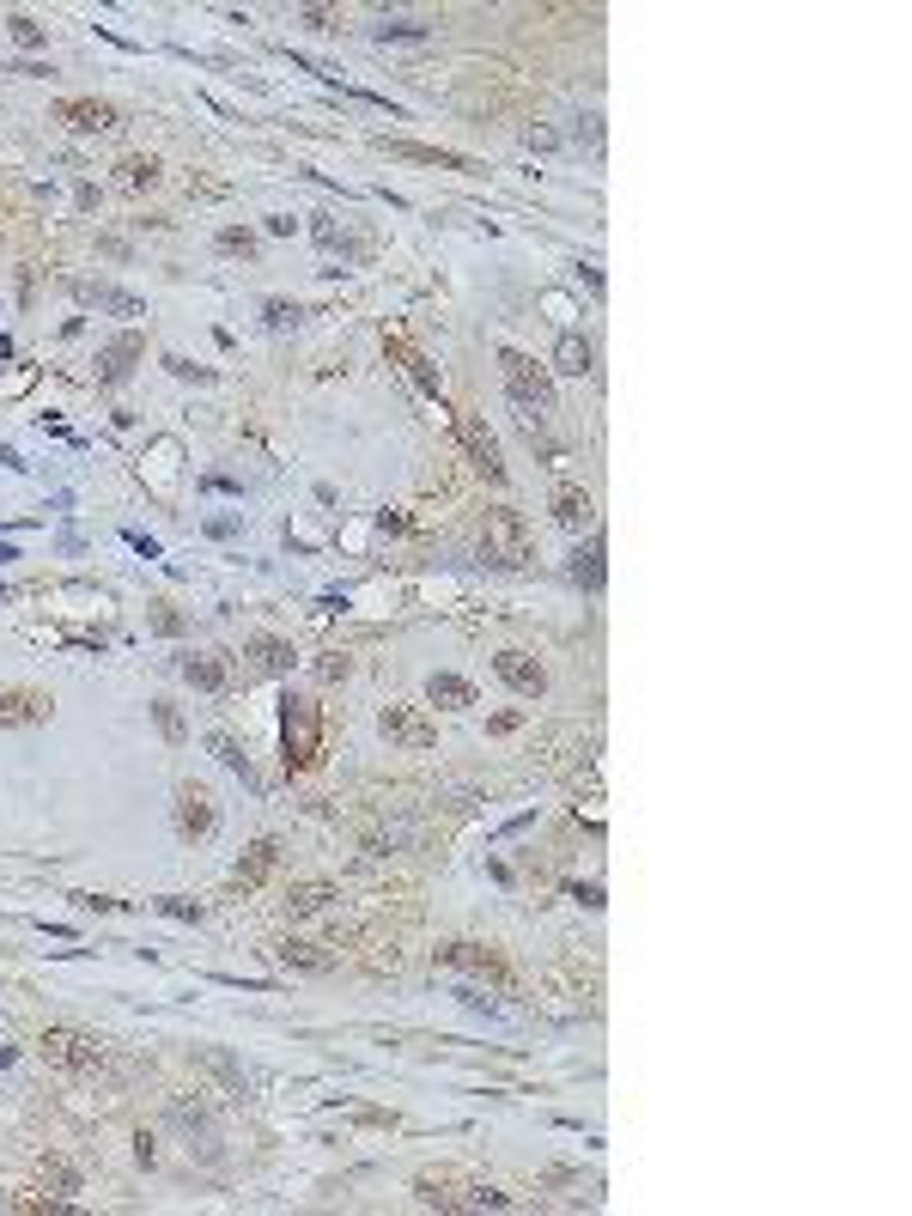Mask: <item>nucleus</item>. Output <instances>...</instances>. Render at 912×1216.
I'll use <instances>...</instances> for the list:
<instances>
[{
  "label": "nucleus",
  "instance_id": "nucleus-18",
  "mask_svg": "<svg viewBox=\"0 0 912 1216\" xmlns=\"http://www.w3.org/2000/svg\"><path fill=\"white\" fill-rule=\"evenodd\" d=\"M572 584H584L590 596H596V590L608 584V566H602V542H596V536H590V542H584V548L572 554Z\"/></svg>",
  "mask_w": 912,
  "mask_h": 1216
},
{
  "label": "nucleus",
  "instance_id": "nucleus-27",
  "mask_svg": "<svg viewBox=\"0 0 912 1216\" xmlns=\"http://www.w3.org/2000/svg\"><path fill=\"white\" fill-rule=\"evenodd\" d=\"M371 37H384V43H426L432 25H420V19H384V25H371Z\"/></svg>",
  "mask_w": 912,
  "mask_h": 1216
},
{
  "label": "nucleus",
  "instance_id": "nucleus-15",
  "mask_svg": "<svg viewBox=\"0 0 912 1216\" xmlns=\"http://www.w3.org/2000/svg\"><path fill=\"white\" fill-rule=\"evenodd\" d=\"M590 517H596V505H590L584 487H560L554 493V523L560 529H590Z\"/></svg>",
  "mask_w": 912,
  "mask_h": 1216
},
{
  "label": "nucleus",
  "instance_id": "nucleus-22",
  "mask_svg": "<svg viewBox=\"0 0 912 1216\" xmlns=\"http://www.w3.org/2000/svg\"><path fill=\"white\" fill-rule=\"evenodd\" d=\"M274 858H280V840H256V846H250V858L238 864V888H256V882L274 870Z\"/></svg>",
  "mask_w": 912,
  "mask_h": 1216
},
{
  "label": "nucleus",
  "instance_id": "nucleus-23",
  "mask_svg": "<svg viewBox=\"0 0 912 1216\" xmlns=\"http://www.w3.org/2000/svg\"><path fill=\"white\" fill-rule=\"evenodd\" d=\"M207 748H213V754L225 760V767H232V773H238V779H244V785L256 791V767H250V754H244V748H238L232 736H225V730H213V736H207Z\"/></svg>",
  "mask_w": 912,
  "mask_h": 1216
},
{
  "label": "nucleus",
  "instance_id": "nucleus-30",
  "mask_svg": "<svg viewBox=\"0 0 912 1216\" xmlns=\"http://www.w3.org/2000/svg\"><path fill=\"white\" fill-rule=\"evenodd\" d=\"M511 414H517V426H523L529 438H542V444H548V408H536V402L511 396Z\"/></svg>",
  "mask_w": 912,
  "mask_h": 1216
},
{
  "label": "nucleus",
  "instance_id": "nucleus-31",
  "mask_svg": "<svg viewBox=\"0 0 912 1216\" xmlns=\"http://www.w3.org/2000/svg\"><path fill=\"white\" fill-rule=\"evenodd\" d=\"M152 912H165V919H183V925H201V900H183V894H159Z\"/></svg>",
  "mask_w": 912,
  "mask_h": 1216
},
{
  "label": "nucleus",
  "instance_id": "nucleus-28",
  "mask_svg": "<svg viewBox=\"0 0 912 1216\" xmlns=\"http://www.w3.org/2000/svg\"><path fill=\"white\" fill-rule=\"evenodd\" d=\"M152 724H159V736H165L171 748H183V736H189V730H183V712H177L171 700H152Z\"/></svg>",
  "mask_w": 912,
  "mask_h": 1216
},
{
  "label": "nucleus",
  "instance_id": "nucleus-21",
  "mask_svg": "<svg viewBox=\"0 0 912 1216\" xmlns=\"http://www.w3.org/2000/svg\"><path fill=\"white\" fill-rule=\"evenodd\" d=\"M116 183L122 189H152V183H159V159H152V152H128V159L116 165Z\"/></svg>",
  "mask_w": 912,
  "mask_h": 1216
},
{
  "label": "nucleus",
  "instance_id": "nucleus-34",
  "mask_svg": "<svg viewBox=\"0 0 912 1216\" xmlns=\"http://www.w3.org/2000/svg\"><path fill=\"white\" fill-rule=\"evenodd\" d=\"M7 31H13V43H19V49H43V43H49V37H43V25H37V19H25V13H13V19H7Z\"/></svg>",
  "mask_w": 912,
  "mask_h": 1216
},
{
  "label": "nucleus",
  "instance_id": "nucleus-5",
  "mask_svg": "<svg viewBox=\"0 0 912 1216\" xmlns=\"http://www.w3.org/2000/svg\"><path fill=\"white\" fill-rule=\"evenodd\" d=\"M67 292L86 304V311H110V317H146V298L140 292H122L110 280H67Z\"/></svg>",
  "mask_w": 912,
  "mask_h": 1216
},
{
  "label": "nucleus",
  "instance_id": "nucleus-4",
  "mask_svg": "<svg viewBox=\"0 0 912 1216\" xmlns=\"http://www.w3.org/2000/svg\"><path fill=\"white\" fill-rule=\"evenodd\" d=\"M37 1046H43L49 1064H61V1071H98L104 1064V1046L92 1034H80V1028H49Z\"/></svg>",
  "mask_w": 912,
  "mask_h": 1216
},
{
  "label": "nucleus",
  "instance_id": "nucleus-12",
  "mask_svg": "<svg viewBox=\"0 0 912 1216\" xmlns=\"http://www.w3.org/2000/svg\"><path fill=\"white\" fill-rule=\"evenodd\" d=\"M0 724H49V694H37V688H0Z\"/></svg>",
  "mask_w": 912,
  "mask_h": 1216
},
{
  "label": "nucleus",
  "instance_id": "nucleus-7",
  "mask_svg": "<svg viewBox=\"0 0 912 1216\" xmlns=\"http://www.w3.org/2000/svg\"><path fill=\"white\" fill-rule=\"evenodd\" d=\"M377 730H384L396 748H432V742H438V724H432L420 706H384Z\"/></svg>",
  "mask_w": 912,
  "mask_h": 1216
},
{
  "label": "nucleus",
  "instance_id": "nucleus-33",
  "mask_svg": "<svg viewBox=\"0 0 912 1216\" xmlns=\"http://www.w3.org/2000/svg\"><path fill=\"white\" fill-rule=\"evenodd\" d=\"M213 244H219L225 256H244V262L256 256V232H244V225H225V232H219Z\"/></svg>",
  "mask_w": 912,
  "mask_h": 1216
},
{
  "label": "nucleus",
  "instance_id": "nucleus-37",
  "mask_svg": "<svg viewBox=\"0 0 912 1216\" xmlns=\"http://www.w3.org/2000/svg\"><path fill=\"white\" fill-rule=\"evenodd\" d=\"M165 365H171L177 377H195V384H207V377H213L207 365H189V359H177V353H165Z\"/></svg>",
  "mask_w": 912,
  "mask_h": 1216
},
{
  "label": "nucleus",
  "instance_id": "nucleus-35",
  "mask_svg": "<svg viewBox=\"0 0 912 1216\" xmlns=\"http://www.w3.org/2000/svg\"><path fill=\"white\" fill-rule=\"evenodd\" d=\"M146 608H152V627H159L165 639H177V633H183V615H177L171 602H146Z\"/></svg>",
  "mask_w": 912,
  "mask_h": 1216
},
{
  "label": "nucleus",
  "instance_id": "nucleus-45",
  "mask_svg": "<svg viewBox=\"0 0 912 1216\" xmlns=\"http://www.w3.org/2000/svg\"><path fill=\"white\" fill-rule=\"evenodd\" d=\"M7 560H19V554H13V548H7V542H0V566H7Z\"/></svg>",
  "mask_w": 912,
  "mask_h": 1216
},
{
  "label": "nucleus",
  "instance_id": "nucleus-9",
  "mask_svg": "<svg viewBox=\"0 0 912 1216\" xmlns=\"http://www.w3.org/2000/svg\"><path fill=\"white\" fill-rule=\"evenodd\" d=\"M493 669H499V681L511 694H523V700H536V694H548V669L529 657V651H499L493 657Z\"/></svg>",
  "mask_w": 912,
  "mask_h": 1216
},
{
  "label": "nucleus",
  "instance_id": "nucleus-10",
  "mask_svg": "<svg viewBox=\"0 0 912 1216\" xmlns=\"http://www.w3.org/2000/svg\"><path fill=\"white\" fill-rule=\"evenodd\" d=\"M219 827V809L201 785H177V833L183 840H207V833Z\"/></svg>",
  "mask_w": 912,
  "mask_h": 1216
},
{
  "label": "nucleus",
  "instance_id": "nucleus-43",
  "mask_svg": "<svg viewBox=\"0 0 912 1216\" xmlns=\"http://www.w3.org/2000/svg\"><path fill=\"white\" fill-rule=\"evenodd\" d=\"M572 894H578V900H584V906H602V888H596V882H578V888H572Z\"/></svg>",
  "mask_w": 912,
  "mask_h": 1216
},
{
  "label": "nucleus",
  "instance_id": "nucleus-36",
  "mask_svg": "<svg viewBox=\"0 0 912 1216\" xmlns=\"http://www.w3.org/2000/svg\"><path fill=\"white\" fill-rule=\"evenodd\" d=\"M317 675H323V681H341V675H347V657H341V651H323V657H317Z\"/></svg>",
  "mask_w": 912,
  "mask_h": 1216
},
{
  "label": "nucleus",
  "instance_id": "nucleus-8",
  "mask_svg": "<svg viewBox=\"0 0 912 1216\" xmlns=\"http://www.w3.org/2000/svg\"><path fill=\"white\" fill-rule=\"evenodd\" d=\"M55 122H67L73 134H110V128L122 122V110L104 104V98H61V104H55Z\"/></svg>",
  "mask_w": 912,
  "mask_h": 1216
},
{
  "label": "nucleus",
  "instance_id": "nucleus-24",
  "mask_svg": "<svg viewBox=\"0 0 912 1216\" xmlns=\"http://www.w3.org/2000/svg\"><path fill=\"white\" fill-rule=\"evenodd\" d=\"M274 955H280L286 967H304V973H329V967H335V955H323L317 943H280Z\"/></svg>",
  "mask_w": 912,
  "mask_h": 1216
},
{
  "label": "nucleus",
  "instance_id": "nucleus-6",
  "mask_svg": "<svg viewBox=\"0 0 912 1216\" xmlns=\"http://www.w3.org/2000/svg\"><path fill=\"white\" fill-rule=\"evenodd\" d=\"M456 438H463V450H469V463L487 475V481H505V463H499V438L487 432V420L481 414H456Z\"/></svg>",
  "mask_w": 912,
  "mask_h": 1216
},
{
  "label": "nucleus",
  "instance_id": "nucleus-17",
  "mask_svg": "<svg viewBox=\"0 0 912 1216\" xmlns=\"http://www.w3.org/2000/svg\"><path fill=\"white\" fill-rule=\"evenodd\" d=\"M426 700L444 706V712H463V706H475V688H469L463 675H432V681H426Z\"/></svg>",
  "mask_w": 912,
  "mask_h": 1216
},
{
  "label": "nucleus",
  "instance_id": "nucleus-20",
  "mask_svg": "<svg viewBox=\"0 0 912 1216\" xmlns=\"http://www.w3.org/2000/svg\"><path fill=\"white\" fill-rule=\"evenodd\" d=\"M311 238H317V244H323V250H329V256H335V250H341V256H353V262H359V256H365V238H353V232H341V225H335V219H311Z\"/></svg>",
  "mask_w": 912,
  "mask_h": 1216
},
{
  "label": "nucleus",
  "instance_id": "nucleus-41",
  "mask_svg": "<svg viewBox=\"0 0 912 1216\" xmlns=\"http://www.w3.org/2000/svg\"><path fill=\"white\" fill-rule=\"evenodd\" d=\"M128 548H134V554H146V560H159V542H152V536H140V529H128Z\"/></svg>",
  "mask_w": 912,
  "mask_h": 1216
},
{
  "label": "nucleus",
  "instance_id": "nucleus-38",
  "mask_svg": "<svg viewBox=\"0 0 912 1216\" xmlns=\"http://www.w3.org/2000/svg\"><path fill=\"white\" fill-rule=\"evenodd\" d=\"M298 19H304V25H311V31H341V25H335V13H323V7H304V13H298Z\"/></svg>",
  "mask_w": 912,
  "mask_h": 1216
},
{
  "label": "nucleus",
  "instance_id": "nucleus-2",
  "mask_svg": "<svg viewBox=\"0 0 912 1216\" xmlns=\"http://www.w3.org/2000/svg\"><path fill=\"white\" fill-rule=\"evenodd\" d=\"M481 554L493 560V566H529L536 560V536H529V523H523V511H487V529H481Z\"/></svg>",
  "mask_w": 912,
  "mask_h": 1216
},
{
  "label": "nucleus",
  "instance_id": "nucleus-39",
  "mask_svg": "<svg viewBox=\"0 0 912 1216\" xmlns=\"http://www.w3.org/2000/svg\"><path fill=\"white\" fill-rule=\"evenodd\" d=\"M73 900H80L86 912H116V906H122V900H110V894H73Z\"/></svg>",
  "mask_w": 912,
  "mask_h": 1216
},
{
  "label": "nucleus",
  "instance_id": "nucleus-11",
  "mask_svg": "<svg viewBox=\"0 0 912 1216\" xmlns=\"http://www.w3.org/2000/svg\"><path fill=\"white\" fill-rule=\"evenodd\" d=\"M377 152H390V159H414V165H438V171H475L463 152H444V146H420V140H390L377 134Z\"/></svg>",
  "mask_w": 912,
  "mask_h": 1216
},
{
  "label": "nucleus",
  "instance_id": "nucleus-32",
  "mask_svg": "<svg viewBox=\"0 0 912 1216\" xmlns=\"http://www.w3.org/2000/svg\"><path fill=\"white\" fill-rule=\"evenodd\" d=\"M43 1186L67 1198V1192H80V1174H73V1168H67L61 1156H49V1162H43Z\"/></svg>",
  "mask_w": 912,
  "mask_h": 1216
},
{
  "label": "nucleus",
  "instance_id": "nucleus-25",
  "mask_svg": "<svg viewBox=\"0 0 912 1216\" xmlns=\"http://www.w3.org/2000/svg\"><path fill=\"white\" fill-rule=\"evenodd\" d=\"M329 900H335V888H329V882H298V888L286 894V912H298V919H304V912H323Z\"/></svg>",
  "mask_w": 912,
  "mask_h": 1216
},
{
  "label": "nucleus",
  "instance_id": "nucleus-1",
  "mask_svg": "<svg viewBox=\"0 0 912 1216\" xmlns=\"http://www.w3.org/2000/svg\"><path fill=\"white\" fill-rule=\"evenodd\" d=\"M280 748H286V773L317 767V754H323V712H317V700H304V694L280 700Z\"/></svg>",
  "mask_w": 912,
  "mask_h": 1216
},
{
  "label": "nucleus",
  "instance_id": "nucleus-42",
  "mask_svg": "<svg viewBox=\"0 0 912 1216\" xmlns=\"http://www.w3.org/2000/svg\"><path fill=\"white\" fill-rule=\"evenodd\" d=\"M134 1156H140V1168H152V1162H159V1150H152V1137H134Z\"/></svg>",
  "mask_w": 912,
  "mask_h": 1216
},
{
  "label": "nucleus",
  "instance_id": "nucleus-40",
  "mask_svg": "<svg viewBox=\"0 0 912 1216\" xmlns=\"http://www.w3.org/2000/svg\"><path fill=\"white\" fill-rule=\"evenodd\" d=\"M377 529H384V536H402L408 517H402V511H377Z\"/></svg>",
  "mask_w": 912,
  "mask_h": 1216
},
{
  "label": "nucleus",
  "instance_id": "nucleus-16",
  "mask_svg": "<svg viewBox=\"0 0 912 1216\" xmlns=\"http://www.w3.org/2000/svg\"><path fill=\"white\" fill-rule=\"evenodd\" d=\"M292 657H298V651H292L286 639H274V633H256V639H250V663H256L262 675H286Z\"/></svg>",
  "mask_w": 912,
  "mask_h": 1216
},
{
  "label": "nucleus",
  "instance_id": "nucleus-14",
  "mask_svg": "<svg viewBox=\"0 0 912 1216\" xmlns=\"http://www.w3.org/2000/svg\"><path fill=\"white\" fill-rule=\"evenodd\" d=\"M183 681L201 694H219L225 688V657L219 651H201V657H183Z\"/></svg>",
  "mask_w": 912,
  "mask_h": 1216
},
{
  "label": "nucleus",
  "instance_id": "nucleus-19",
  "mask_svg": "<svg viewBox=\"0 0 912 1216\" xmlns=\"http://www.w3.org/2000/svg\"><path fill=\"white\" fill-rule=\"evenodd\" d=\"M590 359H596V353H590V341H584V335H560V341H554V371L584 377V371H590Z\"/></svg>",
  "mask_w": 912,
  "mask_h": 1216
},
{
  "label": "nucleus",
  "instance_id": "nucleus-26",
  "mask_svg": "<svg viewBox=\"0 0 912 1216\" xmlns=\"http://www.w3.org/2000/svg\"><path fill=\"white\" fill-rule=\"evenodd\" d=\"M390 353L408 365V377H414V384H420L426 396H438V371H432V359H426V353H414V347H402V341H390Z\"/></svg>",
  "mask_w": 912,
  "mask_h": 1216
},
{
  "label": "nucleus",
  "instance_id": "nucleus-29",
  "mask_svg": "<svg viewBox=\"0 0 912 1216\" xmlns=\"http://www.w3.org/2000/svg\"><path fill=\"white\" fill-rule=\"evenodd\" d=\"M262 323H268V329H298L304 311H298L292 298H262Z\"/></svg>",
  "mask_w": 912,
  "mask_h": 1216
},
{
  "label": "nucleus",
  "instance_id": "nucleus-13",
  "mask_svg": "<svg viewBox=\"0 0 912 1216\" xmlns=\"http://www.w3.org/2000/svg\"><path fill=\"white\" fill-rule=\"evenodd\" d=\"M140 353H146L140 335H116L110 347H98V384H128V371H134Z\"/></svg>",
  "mask_w": 912,
  "mask_h": 1216
},
{
  "label": "nucleus",
  "instance_id": "nucleus-44",
  "mask_svg": "<svg viewBox=\"0 0 912 1216\" xmlns=\"http://www.w3.org/2000/svg\"><path fill=\"white\" fill-rule=\"evenodd\" d=\"M0 469H25V456H19L13 444H0Z\"/></svg>",
  "mask_w": 912,
  "mask_h": 1216
},
{
  "label": "nucleus",
  "instance_id": "nucleus-3",
  "mask_svg": "<svg viewBox=\"0 0 912 1216\" xmlns=\"http://www.w3.org/2000/svg\"><path fill=\"white\" fill-rule=\"evenodd\" d=\"M499 371H505L511 396H523V402H536V408L554 414V377H548V365H536V359L517 353V347H499Z\"/></svg>",
  "mask_w": 912,
  "mask_h": 1216
}]
</instances>
